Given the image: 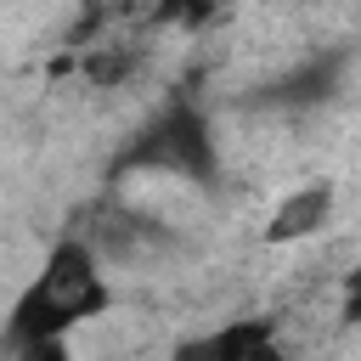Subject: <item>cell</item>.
Wrapping results in <instances>:
<instances>
[{"label": "cell", "instance_id": "1", "mask_svg": "<svg viewBox=\"0 0 361 361\" xmlns=\"http://www.w3.org/2000/svg\"><path fill=\"white\" fill-rule=\"evenodd\" d=\"M113 310V282H107V254L79 237V231H62L39 271L28 276V288L17 293L11 305V322H6V350L11 344H39V338H68L73 327L85 322H102Z\"/></svg>", "mask_w": 361, "mask_h": 361}, {"label": "cell", "instance_id": "2", "mask_svg": "<svg viewBox=\"0 0 361 361\" xmlns=\"http://www.w3.org/2000/svg\"><path fill=\"white\" fill-rule=\"evenodd\" d=\"M169 175V180H192V186H209L214 169H220V141H214V124L203 118V107L192 102H169L158 107L118 152V175Z\"/></svg>", "mask_w": 361, "mask_h": 361}, {"label": "cell", "instance_id": "3", "mask_svg": "<svg viewBox=\"0 0 361 361\" xmlns=\"http://www.w3.org/2000/svg\"><path fill=\"white\" fill-rule=\"evenodd\" d=\"M164 361H288V355H282L271 316H237V322H220V327L180 338Z\"/></svg>", "mask_w": 361, "mask_h": 361}, {"label": "cell", "instance_id": "4", "mask_svg": "<svg viewBox=\"0 0 361 361\" xmlns=\"http://www.w3.org/2000/svg\"><path fill=\"white\" fill-rule=\"evenodd\" d=\"M333 209H338V186L333 180H305V186L282 192L276 209L265 214V243H276V248L305 243V237H316L333 220Z\"/></svg>", "mask_w": 361, "mask_h": 361}, {"label": "cell", "instance_id": "5", "mask_svg": "<svg viewBox=\"0 0 361 361\" xmlns=\"http://www.w3.org/2000/svg\"><path fill=\"white\" fill-rule=\"evenodd\" d=\"M338 316H344L350 327H361V259L338 276Z\"/></svg>", "mask_w": 361, "mask_h": 361}, {"label": "cell", "instance_id": "6", "mask_svg": "<svg viewBox=\"0 0 361 361\" xmlns=\"http://www.w3.org/2000/svg\"><path fill=\"white\" fill-rule=\"evenodd\" d=\"M11 361H73L68 338H39V344H11Z\"/></svg>", "mask_w": 361, "mask_h": 361}, {"label": "cell", "instance_id": "7", "mask_svg": "<svg viewBox=\"0 0 361 361\" xmlns=\"http://www.w3.org/2000/svg\"><path fill=\"white\" fill-rule=\"evenodd\" d=\"M214 0H152V17L158 23H192V17H203Z\"/></svg>", "mask_w": 361, "mask_h": 361}]
</instances>
